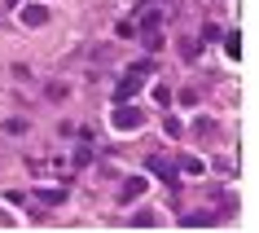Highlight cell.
Returning a JSON list of instances; mask_svg holds the SVG:
<instances>
[{
    "label": "cell",
    "mask_w": 259,
    "mask_h": 233,
    "mask_svg": "<svg viewBox=\"0 0 259 233\" xmlns=\"http://www.w3.org/2000/svg\"><path fill=\"white\" fill-rule=\"evenodd\" d=\"M215 211H189V216H185V211H180V229H206V224H215Z\"/></svg>",
    "instance_id": "5b68a950"
},
{
    "label": "cell",
    "mask_w": 259,
    "mask_h": 233,
    "mask_svg": "<svg viewBox=\"0 0 259 233\" xmlns=\"http://www.w3.org/2000/svg\"><path fill=\"white\" fill-rule=\"evenodd\" d=\"M5 5H9V9H14V5H18V0H5Z\"/></svg>",
    "instance_id": "ac0fdd59"
},
{
    "label": "cell",
    "mask_w": 259,
    "mask_h": 233,
    "mask_svg": "<svg viewBox=\"0 0 259 233\" xmlns=\"http://www.w3.org/2000/svg\"><path fill=\"white\" fill-rule=\"evenodd\" d=\"M154 172V176H163L167 185H176V163H171V159H163V154H150V163H145Z\"/></svg>",
    "instance_id": "277c9868"
},
{
    "label": "cell",
    "mask_w": 259,
    "mask_h": 233,
    "mask_svg": "<svg viewBox=\"0 0 259 233\" xmlns=\"http://www.w3.org/2000/svg\"><path fill=\"white\" fill-rule=\"evenodd\" d=\"M44 22H49L44 5H22V27H44Z\"/></svg>",
    "instance_id": "8992f818"
},
{
    "label": "cell",
    "mask_w": 259,
    "mask_h": 233,
    "mask_svg": "<svg viewBox=\"0 0 259 233\" xmlns=\"http://www.w3.org/2000/svg\"><path fill=\"white\" fill-rule=\"evenodd\" d=\"M145 124V110L132 106V101H114L110 106V128L114 132H137V128Z\"/></svg>",
    "instance_id": "6da1fadb"
},
{
    "label": "cell",
    "mask_w": 259,
    "mask_h": 233,
    "mask_svg": "<svg viewBox=\"0 0 259 233\" xmlns=\"http://www.w3.org/2000/svg\"><path fill=\"white\" fill-rule=\"evenodd\" d=\"M224 49H229V57H242V40H237V35H229V40H224Z\"/></svg>",
    "instance_id": "e0dca14e"
},
{
    "label": "cell",
    "mask_w": 259,
    "mask_h": 233,
    "mask_svg": "<svg viewBox=\"0 0 259 233\" xmlns=\"http://www.w3.org/2000/svg\"><path fill=\"white\" fill-rule=\"evenodd\" d=\"M62 198H66V193H62V189H49V193H40V203H44V207H57V203H62Z\"/></svg>",
    "instance_id": "5bb4252c"
},
{
    "label": "cell",
    "mask_w": 259,
    "mask_h": 233,
    "mask_svg": "<svg viewBox=\"0 0 259 233\" xmlns=\"http://www.w3.org/2000/svg\"><path fill=\"white\" fill-rule=\"evenodd\" d=\"M141 40H145V49H150V53H158V49H163V35H158V27H150Z\"/></svg>",
    "instance_id": "9c48e42d"
},
{
    "label": "cell",
    "mask_w": 259,
    "mask_h": 233,
    "mask_svg": "<svg viewBox=\"0 0 259 233\" xmlns=\"http://www.w3.org/2000/svg\"><path fill=\"white\" fill-rule=\"evenodd\" d=\"M5 132H14V137H22V132H27V119H9V124H5Z\"/></svg>",
    "instance_id": "9a60e30c"
},
{
    "label": "cell",
    "mask_w": 259,
    "mask_h": 233,
    "mask_svg": "<svg viewBox=\"0 0 259 233\" xmlns=\"http://www.w3.org/2000/svg\"><path fill=\"white\" fill-rule=\"evenodd\" d=\"M158 22H163V14H158V9H150V14H141V31H150V27H158Z\"/></svg>",
    "instance_id": "30bf717a"
},
{
    "label": "cell",
    "mask_w": 259,
    "mask_h": 233,
    "mask_svg": "<svg viewBox=\"0 0 259 233\" xmlns=\"http://www.w3.org/2000/svg\"><path fill=\"white\" fill-rule=\"evenodd\" d=\"M141 84H145V75H137V70L127 66V70H123V80H119V88H114V101H132Z\"/></svg>",
    "instance_id": "7a4b0ae2"
},
{
    "label": "cell",
    "mask_w": 259,
    "mask_h": 233,
    "mask_svg": "<svg viewBox=\"0 0 259 233\" xmlns=\"http://www.w3.org/2000/svg\"><path fill=\"white\" fill-rule=\"evenodd\" d=\"M145 189H150V176H127V180L119 185V203H137Z\"/></svg>",
    "instance_id": "3957f363"
},
{
    "label": "cell",
    "mask_w": 259,
    "mask_h": 233,
    "mask_svg": "<svg viewBox=\"0 0 259 233\" xmlns=\"http://www.w3.org/2000/svg\"><path fill=\"white\" fill-rule=\"evenodd\" d=\"M83 163H93V150H88V145H79V150H75V167H83Z\"/></svg>",
    "instance_id": "2e32d148"
},
{
    "label": "cell",
    "mask_w": 259,
    "mask_h": 233,
    "mask_svg": "<svg viewBox=\"0 0 259 233\" xmlns=\"http://www.w3.org/2000/svg\"><path fill=\"white\" fill-rule=\"evenodd\" d=\"M193 137L215 141V137H220V124H215V119H198V124H193Z\"/></svg>",
    "instance_id": "52a82bcc"
},
{
    "label": "cell",
    "mask_w": 259,
    "mask_h": 233,
    "mask_svg": "<svg viewBox=\"0 0 259 233\" xmlns=\"http://www.w3.org/2000/svg\"><path fill=\"white\" fill-rule=\"evenodd\" d=\"M180 57L193 62V57H198V40H180Z\"/></svg>",
    "instance_id": "7c38bea8"
},
{
    "label": "cell",
    "mask_w": 259,
    "mask_h": 233,
    "mask_svg": "<svg viewBox=\"0 0 259 233\" xmlns=\"http://www.w3.org/2000/svg\"><path fill=\"white\" fill-rule=\"evenodd\" d=\"M132 224H137V229H154V211H137Z\"/></svg>",
    "instance_id": "4fadbf2b"
},
{
    "label": "cell",
    "mask_w": 259,
    "mask_h": 233,
    "mask_svg": "<svg viewBox=\"0 0 259 233\" xmlns=\"http://www.w3.org/2000/svg\"><path fill=\"white\" fill-rule=\"evenodd\" d=\"M176 172H189V176H202V159H193V154H185L176 163Z\"/></svg>",
    "instance_id": "ba28073f"
},
{
    "label": "cell",
    "mask_w": 259,
    "mask_h": 233,
    "mask_svg": "<svg viewBox=\"0 0 259 233\" xmlns=\"http://www.w3.org/2000/svg\"><path fill=\"white\" fill-rule=\"evenodd\" d=\"M132 70H137V75H145V80H150V70H158V66H154V57H141V62H132Z\"/></svg>",
    "instance_id": "8fae6325"
}]
</instances>
